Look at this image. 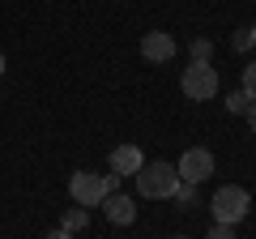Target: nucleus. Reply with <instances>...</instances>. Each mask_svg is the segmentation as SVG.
Here are the masks:
<instances>
[{"label":"nucleus","mask_w":256,"mask_h":239,"mask_svg":"<svg viewBox=\"0 0 256 239\" xmlns=\"http://www.w3.org/2000/svg\"><path fill=\"white\" fill-rule=\"evenodd\" d=\"M210 210H214V222H226V226H235V222L248 218V210H252V196H248V188H239V184H222L218 192H214Z\"/></svg>","instance_id":"obj_1"},{"label":"nucleus","mask_w":256,"mask_h":239,"mask_svg":"<svg viewBox=\"0 0 256 239\" xmlns=\"http://www.w3.org/2000/svg\"><path fill=\"white\" fill-rule=\"evenodd\" d=\"M180 90H184V98H192V102L214 98V94H218V68H214V60H192V64L184 68V77H180Z\"/></svg>","instance_id":"obj_2"},{"label":"nucleus","mask_w":256,"mask_h":239,"mask_svg":"<svg viewBox=\"0 0 256 239\" xmlns=\"http://www.w3.org/2000/svg\"><path fill=\"white\" fill-rule=\"evenodd\" d=\"M175 180H180V171H175L171 162H146L137 171V188H141V196H150V201H166V192L175 188Z\"/></svg>","instance_id":"obj_3"},{"label":"nucleus","mask_w":256,"mask_h":239,"mask_svg":"<svg viewBox=\"0 0 256 239\" xmlns=\"http://www.w3.org/2000/svg\"><path fill=\"white\" fill-rule=\"evenodd\" d=\"M68 192H73V201L82 205V210H90V205H102V196H107L111 188H107V175L73 171V180H68Z\"/></svg>","instance_id":"obj_4"},{"label":"nucleus","mask_w":256,"mask_h":239,"mask_svg":"<svg viewBox=\"0 0 256 239\" xmlns=\"http://www.w3.org/2000/svg\"><path fill=\"white\" fill-rule=\"evenodd\" d=\"M180 180H188V184H201V180H210L214 175V154L210 150H201V146H192V150H184L180 154Z\"/></svg>","instance_id":"obj_5"},{"label":"nucleus","mask_w":256,"mask_h":239,"mask_svg":"<svg viewBox=\"0 0 256 239\" xmlns=\"http://www.w3.org/2000/svg\"><path fill=\"white\" fill-rule=\"evenodd\" d=\"M141 56H146L150 64H166L175 56V38L166 34V30H150V34L141 38Z\"/></svg>","instance_id":"obj_6"},{"label":"nucleus","mask_w":256,"mask_h":239,"mask_svg":"<svg viewBox=\"0 0 256 239\" xmlns=\"http://www.w3.org/2000/svg\"><path fill=\"white\" fill-rule=\"evenodd\" d=\"M102 214H107L116 226H132V222H137V205H132V196H124V192H107L102 196Z\"/></svg>","instance_id":"obj_7"},{"label":"nucleus","mask_w":256,"mask_h":239,"mask_svg":"<svg viewBox=\"0 0 256 239\" xmlns=\"http://www.w3.org/2000/svg\"><path fill=\"white\" fill-rule=\"evenodd\" d=\"M141 166H146V154L137 146H116L111 150V171L116 175H137Z\"/></svg>","instance_id":"obj_8"},{"label":"nucleus","mask_w":256,"mask_h":239,"mask_svg":"<svg viewBox=\"0 0 256 239\" xmlns=\"http://www.w3.org/2000/svg\"><path fill=\"white\" fill-rule=\"evenodd\" d=\"M166 201H175L180 210H184V205H192V201H196V184H188V180H175V188L166 192Z\"/></svg>","instance_id":"obj_9"},{"label":"nucleus","mask_w":256,"mask_h":239,"mask_svg":"<svg viewBox=\"0 0 256 239\" xmlns=\"http://www.w3.org/2000/svg\"><path fill=\"white\" fill-rule=\"evenodd\" d=\"M60 226L68 230V235L86 230V226H90V210H82V205H77V210H68V214H64V222H60Z\"/></svg>","instance_id":"obj_10"},{"label":"nucleus","mask_w":256,"mask_h":239,"mask_svg":"<svg viewBox=\"0 0 256 239\" xmlns=\"http://www.w3.org/2000/svg\"><path fill=\"white\" fill-rule=\"evenodd\" d=\"M188 52H192V60H210V56H214V43H210V38H192Z\"/></svg>","instance_id":"obj_11"},{"label":"nucleus","mask_w":256,"mask_h":239,"mask_svg":"<svg viewBox=\"0 0 256 239\" xmlns=\"http://www.w3.org/2000/svg\"><path fill=\"white\" fill-rule=\"evenodd\" d=\"M248 102H252V98H248L244 90H235V94H230V98H226V107L235 111V116H244V111H248Z\"/></svg>","instance_id":"obj_12"},{"label":"nucleus","mask_w":256,"mask_h":239,"mask_svg":"<svg viewBox=\"0 0 256 239\" xmlns=\"http://www.w3.org/2000/svg\"><path fill=\"white\" fill-rule=\"evenodd\" d=\"M205 239H235V226H226V222H210V235Z\"/></svg>","instance_id":"obj_13"},{"label":"nucleus","mask_w":256,"mask_h":239,"mask_svg":"<svg viewBox=\"0 0 256 239\" xmlns=\"http://www.w3.org/2000/svg\"><path fill=\"white\" fill-rule=\"evenodd\" d=\"M244 94H248V98H256V60L244 68Z\"/></svg>","instance_id":"obj_14"},{"label":"nucleus","mask_w":256,"mask_h":239,"mask_svg":"<svg viewBox=\"0 0 256 239\" xmlns=\"http://www.w3.org/2000/svg\"><path fill=\"white\" fill-rule=\"evenodd\" d=\"M230 47H235V52H248V47H252V30H235Z\"/></svg>","instance_id":"obj_15"},{"label":"nucleus","mask_w":256,"mask_h":239,"mask_svg":"<svg viewBox=\"0 0 256 239\" xmlns=\"http://www.w3.org/2000/svg\"><path fill=\"white\" fill-rule=\"evenodd\" d=\"M244 116H248V128H252V137H256V98L248 102V111H244Z\"/></svg>","instance_id":"obj_16"},{"label":"nucleus","mask_w":256,"mask_h":239,"mask_svg":"<svg viewBox=\"0 0 256 239\" xmlns=\"http://www.w3.org/2000/svg\"><path fill=\"white\" fill-rule=\"evenodd\" d=\"M43 239H73V235H68V230L60 226V230H52V235H43Z\"/></svg>","instance_id":"obj_17"},{"label":"nucleus","mask_w":256,"mask_h":239,"mask_svg":"<svg viewBox=\"0 0 256 239\" xmlns=\"http://www.w3.org/2000/svg\"><path fill=\"white\" fill-rule=\"evenodd\" d=\"M0 73H4V52H0Z\"/></svg>","instance_id":"obj_18"},{"label":"nucleus","mask_w":256,"mask_h":239,"mask_svg":"<svg viewBox=\"0 0 256 239\" xmlns=\"http://www.w3.org/2000/svg\"><path fill=\"white\" fill-rule=\"evenodd\" d=\"M252 43H256V26H252Z\"/></svg>","instance_id":"obj_19"},{"label":"nucleus","mask_w":256,"mask_h":239,"mask_svg":"<svg viewBox=\"0 0 256 239\" xmlns=\"http://www.w3.org/2000/svg\"><path fill=\"white\" fill-rule=\"evenodd\" d=\"M175 239H184V235H175Z\"/></svg>","instance_id":"obj_20"}]
</instances>
